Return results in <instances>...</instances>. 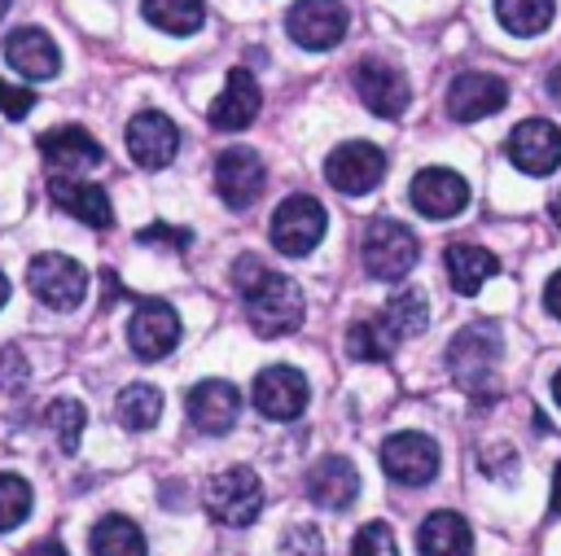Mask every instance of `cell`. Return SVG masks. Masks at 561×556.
Returning <instances> with one entry per match:
<instances>
[{
    "label": "cell",
    "instance_id": "obj_36",
    "mask_svg": "<svg viewBox=\"0 0 561 556\" xmlns=\"http://www.w3.org/2000/svg\"><path fill=\"white\" fill-rule=\"evenodd\" d=\"M0 109H4V118H26L35 109V92L0 79Z\"/></svg>",
    "mask_w": 561,
    "mask_h": 556
},
{
    "label": "cell",
    "instance_id": "obj_3",
    "mask_svg": "<svg viewBox=\"0 0 561 556\" xmlns=\"http://www.w3.org/2000/svg\"><path fill=\"white\" fill-rule=\"evenodd\" d=\"M359 254H364V271H368L373 280H403V276L416 267L421 245H416L412 228H403L399 219H373V223L364 228Z\"/></svg>",
    "mask_w": 561,
    "mask_h": 556
},
{
    "label": "cell",
    "instance_id": "obj_45",
    "mask_svg": "<svg viewBox=\"0 0 561 556\" xmlns=\"http://www.w3.org/2000/svg\"><path fill=\"white\" fill-rule=\"evenodd\" d=\"M552 398H557V407H561V372L552 377Z\"/></svg>",
    "mask_w": 561,
    "mask_h": 556
},
{
    "label": "cell",
    "instance_id": "obj_34",
    "mask_svg": "<svg viewBox=\"0 0 561 556\" xmlns=\"http://www.w3.org/2000/svg\"><path fill=\"white\" fill-rule=\"evenodd\" d=\"M351 556H399V543H394V530L386 521H368L359 525L355 543H351Z\"/></svg>",
    "mask_w": 561,
    "mask_h": 556
},
{
    "label": "cell",
    "instance_id": "obj_22",
    "mask_svg": "<svg viewBox=\"0 0 561 556\" xmlns=\"http://www.w3.org/2000/svg\"><path fill=\"white\" fill-rule=\"evenodd\" d=\"M355 495H359V473L346 455H324L307 468V499L311 503H320L329 512H342V508L355 503Z\"/></svg>",
    "mask_w": 561,
    "mask_h": 556
},
{
    "label": "cell",
    "instance_id": "obj_13",
    "mask_svg": "<svg viewBox=\"0 0 561 556\" xmlns=\"http://www.w3.org/2000/svg\"><path fill=\"white\" fill-rule=\"evenodd\" d=\"M127 341H131V350H136L140 359H162V355H171L175 341H180V315H175V306L162 302V298H145V302L136 306L131 324H127Z\"/></svg>",
    "mask_w": 561,
    "mask_h": 556
},
{
    "label": "cell",
    "instance_id": "obj_6",
    "mask_svg": "<svg viewBox=\"0 0 561 556\" xmlns=\"http://www.w3.org/2000/svg\"><path fill=\"white\" fill-rule=\"evenodd\" d=\"M26 285L53 311H75L88 298V271L66 254H35L26 267Z\"/></svg>",
    "mask_w": 561,
    "mask_h": 556
},
{
    "label": "cell",
    "instance_id": "obj_28",
    "mask_svg": "<svg viewBox=\"0 0 561 556\" xmlns=\"http://www.w3.org/2000/svg\"><path fill=\"white\" fill-rule=\"evenodd\" d=\"M114 416H118V425L131 429V433L153 429L158 416H162V390H158V385H145V381L127 385V390L118 394V403H114Z\"/></svg>",
    "mask_w": 561,
    "mask_h": 556
},
{
    "label": "cell",
    "instance_id": "obj_20",
    "mask_svg": "<svg viewBox=\"0 0 561 556\" xmlns=\"http://www.w3.org/2000/svg\"><path fill=\"white\" fill-rule=\"evenodd\" d=\"M48 201L57 210H66L70 219L88 223V228H110L114 223V206H110L105 188L88 184V179H75V175H53L48 179Z\"/></svg>",
    "mask_w": 561,
    "mask_h": 556
},
{
    "label": "cell",
    "instance_id": "obj_14",
    "mask_svg": "<svg viewBox=\"0 0 561 556\" xmlns=\"http://www.w3.org/2000/svg\"><path fill=\"white\" fill-rule=\"evenodd\" d=\"M259 105H263L259 79H254L245 66H237V70H228L224 92L210 101L206 118H210V127H215V131H245V127L259 118Z\"/></svg>",
    "mask_w": 561,
    "mask_h": 556
},
{
    "label": "cell",
    "instance_id": "obj_5",
    "mask_svg": "<svg viewBox=\"0 0 561 556\" xmlns=\"http://www.w3.org/2000/svg\"><path fill=\"white\" fill-rule=\"evenodd\" d=\"M324 228H329L324 206L316 197H307V193H294L272 215V245L280 254H289V258H302V254H311L320 245Z\"/></svg>",
    "mask_w": 561,
    "mask_h": 556
},
{
    "label": "cell",
    "instance_id": "obj_31",
    "mask_svg": "<svg viewBox=\"0 0 561 556\" xmlns=\"http://www.w3.org/2000/svg\"><path fill=\"white\" fill-rule=\"evenodd\" d=\"M552 0H495V13H500V22L513 31V35H522V39H530V35H539V31H548V22H552Z\"/></svg>",
    "mask_w": 561,
    "mask_h": 556
},
{
    "label": "cell",
    "instance_id": "obj_40",
    "mask_svg": "<svg viewBox=\"0 0 561 556\" xmlns=\"http://www.w3.org/2000/svg\"><path fill=\"white\" fill-rule=\"evenodd\" d=\"M22 556H66V547H61L57 538H39V543H31Z\"/></svg>",
    "mask_w": 561,
    "mask_h": 556
},
{
    "label": "cell",
    "instance_id": "obj_43",
    "mask_svg": "<svg viewBox=\"0 0 561 556\" xmlns=\"http://www.w3.org/2000/svg\"><path fill=\"white\" fill-rule=\"evenodd\" d=\"M552 219L561 223V188H557V197H552Z\"/></svg>",
    "mask_w": 561,
    "mask_h": 556
},
{
    "label": "cell",
    "instance_id": "obj_18",
    "mask_svg": "<svg viewBox=\"0 0 561 556\" xmlns=\"http://www.w3.org/2000/svg\"><path fill=\"white\" fill-rule=\"evenodd\" d=\"M254 407L267 420H294L307 407V377L289 363H272L254 377Z\"/></svg>",
    "mask_w": 561,
    "mask_h": 556
},
{
    "label": "cell",
    "instance_id": "obj_33",
    "mask_svg": "<svg viewBox=\"0 0 561 556\" xmlns=\"http://www.w3.org/2000/svg\"><path fill=\"white\" fill-rule=\"evenodd\" d=\"M31 512V482L18 473H0V530L22 525Z\"/></svg>",
    "mask_w": 561,
    "mask_h": 556
},
{
    "label": "cell",
    "instance_id": "obj_21",
    "mask_svg": "<svg viewBox=\"0 0 561 556\" xmlns=\"http://www.w3.org/2000/svg\"><path fill=\"white\" fill-rule=\"evenodd\" d=\"M39 153L53 166V175H79V171L101 166V158H105L96 136H88L83 127H53V131H44L39 136Z\"/></svg>",
    "mask_w": 561,
    "mask_h": 556
},
{
    "label": "cell",
    "instance_id": "obj_9",
    "mask_svg": "<svg viewBox=\"0 0 561 556\" xmlns=\"http://www.w3.org/2000/svg\"><path fill=\"white\" fill-rule=\"evenodd\" d=\"M285 31L298 48L324 53L346 35V9L342 0H298L285 18Z\"/></svg>",
    "mask_w": 561,
    "mask_h": 556
},
{
    "label": "cell",
    "instance_id": "obj_25",
    "mask_svg": "<svg viewBox=\"0 0 561 556\" xmlns=\"http://www.w3.org/2000/svg\"><path fill=\"white\" fill-rule=\"evenodd\" d=\"M495 271H500V258L491 250L469 245V241L447 245V280H451L456 293H478Z\"/></svg>",
    "mask_w": 561,
    "mask_h": 556
},
{
    "label": "cell",
    "instance_id": "obj_37",
    "mask_svg": "<svg viewBox=\"0 0 561 556\" xmlns=\"http://www.w3.org/2000/svg\"><path fill=\"white\" fill-rule=\"evenodd\" d=\"M26 385V359H22V350H0V390H22Z\"/></svg>",
    "mask_w": 561,
    "mask_h": 556
},
{
    "label": "cell",
    "instance_id": "obj_27",
    "mask_svg": "<svg viewBox=\"0 0 561 556\" xmlns=\"http://www.w3.org/2000/svg\"><path fill=\"white\" fill-rule=\"evenodd\" d=\"M145 534L136 530V521L110 512L92 525V556H145Z\"/></svg>",
    "mask_w": 561,
    "mask_h": 556
},
{
    "label": "cell",
    "instance_id": "obj_1",
    "mask_svg": "<svg viewBox=\"0 0 561 556\" xmlns=\"http://www.w3.org/2000/svg\"><path fill=\"white\" fill-rule=\"evenodd\" d=\"M232 285H237V293H241V302H245V315H250L254 333L280 337V333H294V328L302 324V311H307V306H302V289H298L289 276L263 267L254 254L237 258Z\"/></svg>",
    "mask_w": 561,
    "mask_h": 556
},
{
    "label": "cell",
    "instance_id": "obj_12",
    "mask_svg": "<svg viewBox=\"0 0 561 556\" xmlns=\"http://www.w3.org/2000/svg\"><path fill=\"white\" fill-rule=\"evenodd\" d=\"M263 179H267L263 158H259L254 149H245V144L224 149V153L215 158V188H219V197H224L232 210L254 206L259 193H263Z\"/></svg>",
    "mask_w": 561,
    "mask_h": 556
},
{
    "label": "cell",
    "instance_id": "obj_4",
    "mask_svg": "<svg viewBox=\"0 0 561 556\" xmlns=\"http://www.w3.org/2000/svg\"><path fill=\"white\" fill-rule=\"evenodd\" d=\"M206 508L219 525H250L263 512V482L254 468L237 464L206 482Z\"/></svg>",
    "mask_w": 561,
    "mask_h": 556
},
{
    "label": "cell",
    "instance_id": "obj_39",
    "mask_svg": "<svg viewBox=\"0 0 561 556\" xmlns=\"http://www.w3.org/2000/svg\"><path fill=\"white\" fill-rule=\"evenodd\" d=\"M543 306H548V311L561 320V271H552V280L543 285Z\"/></svg>",
    "mask_w": 561,
    "mask_h": 556
},
{
    "label": "cell",
    "instance_id": "obj_24",
    "mask_svg": "<svg viewBox=\"0 0 561 556\" xmlns=\"http://www.w3.org/2000/svg\"><path fill=\"white\" fill-rule=\"evenodd\" d=\"M421 556H469L473 552V530L460 512H430L416 530Z\"/></svg>",
    "mask_w": 561,
    "mask_h": 556
},
{
    "label": "cell",
    "instance_id": "obj_8",
    "mask_svg": "<svg viewBox=\"0 0 561 556\" xmlns=\"http://www.w3.org/2000/svg\"><path fill=\"white\" fill-rule=\"evenodd\" d=\"M381 468L390 482H403V486H425L438 477V442L425 438V433H390L381 442Z\"/></svg>",
    "mask_w": 561,
    "mask_h": 556
},
{
    "label": "cell",
    "instance_id": "obj_29",
    "mask_svg": "<svg viewBox=\"0 0 561 556\" xmlns=\"http://www.w3.org/2000/svg\"><path fill=\"white\" fill-rule=\"evenodd\" d=\"M140 13L167 35H193L206 18L202 0H140Z\"/></svg>",
    "mask_w": 561,
    "mask_h": 556
},
{
    "label": "cell",
    "instance_id": "obj_10",
    "mask_svg": "<svg viewBox=\"0 0 561 556\" xmlns=\"http://www.w3.org/2000/svg\"><path fill=\"white\" fill-rule=\"evenodd\" d=\"M508 158L526 175H552L561 166V127L548 118H526L508 131Z\"/></svg>",
    "mask_w": 561,
    "mask_h": 556
},
{
    "label": "cell",
    "instance_id": "obj_30",
    "mask_svg": "<svg viewBox=\"0 0 561 556\" xmlns=\"http://www.w3.org/2000/svg\"><path fill=\"white\" fill-rule=\"evenodd\" d=\"M381 320L394 328V337H421L425 324H430V306H425V293L421 289H399L390 293V302L381 306Z\"/></svg>",
    "mask_w": 561,
    "mask_h": 556
},
{
    "label": "cell",
    "instance_id": "obj_7",
    "mask_svg": "<svg viewBox=\"0 0 561 556\" xmlns=\"http://www.w3.org/2000/svg\"><path fill=\"white\" fill-rule=\"evenodd\" d=\"M381 175H386V153H381L377 144H368V140H346V144H337V149L329 153V162H324V179H329L337 193H346V197L373 193V188L381 184Z\"/></svg>",
    "mask_w": 561,
    "mask_h": 556
},
{
    "label": "cell",
    "instance_id": "obj_17",
    "mask_svg": "<svg viewBox=\"0 0 561 556\" xmlns=\"http://www.w3.org/2000/svg\"><path fill=\"white\" fill-rule=\"evenodd\" d=\"M175 149H180V131H175V123H171L167 114L140 109V114L127 123V153H131L136 166L158 171V166H167V162L175 158Z\"/></svg>",
    "mask_w": 561,
    "mask_h": 556
},
{
    "label": "cell",
    "instance_id": "obj_2",
    "mask_svg": "<svg viewBox=\"0 0 561 556\" xmlns=\"http://www.w3.org/2000/svg\"><path fill=\"white\" fill-rule=\"evenodd\" d=\"M500 350H504V337L495 324H469L451 337L447 346V368L456 377L460 390L469 394H491L495 390V368H500Z\"/></svg>",
    "mask_w": 561,
    "mask_h": 556
},
{
    "label": "cell",
    "instance_id": "obj_35",
    "mask_svg": "<svg viewBox=\"0 0 561 556\" xmlns=\"http://www.w3.org/2000/svg\"><path fill=\"white\" fill-rule=\"evenodd\" d=\"M280 556H324V538L316 525H289L280 538Z\"/></svg>",
    "mask_w": 561,
    "mask_h": 556
},
{
    "label": "cell",
    "instance_id": "obj_41",
    "mask_svg": "<svg viewBox=\"0 0 561 556\" xmlns=\"http://www.w3.org/2000/svg\"><path fill=\"white\" fill-rule=\"evenodd\" d=\"M548 508L561 517V464H557V473H552V499H548Z\"/></svg>",
    "mask_w": 561,
    "mask_h": 556
},
{
    "label": "cell",
    "instance_id": "obj_15",
    "mask_svg": "<svg viewBox=\"0 0 561 556\" xmlns=\"http://www.w3.org/2000/svg\"><path fill=\"white\" fill-rule=\"evenodd\" d=\"M408 197L425 219H451L469 206V184L451 166H425V171H416Z\"/></svg>",
    "mask_w": 561,
    "mask_h": 556
},
{
    "label": "cell",
    "instance_id": "obj_26",
    "mask_svg": "<svg viewBox=\"0 0 561 556\" xmlns=\"http://www.w3.org/2000/svg\"><path fill=\"white\" fill-rule=\"evenodd\" d=\"M394 346H399V337H394V328L381 320V311L368 315V320H355L351 333H346V355L359 359V363H381V359L394 355Z\"/></svg>",
    "mask_w": 561,
    "mask_h": 556
},
{
    "label": "cell",
    "instance_id": "obj_19",
    "mask_svg": "<svg viewBox=\"0 0 561 556\" xmlns=\"http://www.w3.org/2000/svg\"><path fill=\"white\" fill-rule=\"evenodd\" d=\"M184 407H188L193 429H202V433H228V429L237 425L241 394H237L232 381L210 377V381H197V385L188 390V403H184Z\"/></svg>",
    "mask_w": 561,
    "mask_h": 556
},
{
    "label": "cell",
    "instance_id": "obj_23",
    "mask_svg": "<svg viewBox=\"0 0 561 556\" xmlns=\"http://www.w3.org/2000/svg\"><path fill=\"white\" fill-rule=\"evenodd\" d=\"M4 61H9L22 79H53L57 66H61V53H57V44H53L48 31L22 26V31H13V35L4 39Z\"/></svg>",
    "mask_w": 561,
    "mask_h": 556
},
{
    "label": "cell",
    "instance_id": "obj_42",
    "mask_svg": "<svg viewBox=\"0 0 561 556\" xmlns=\"http://www.w3.org/2000/svg\"><path fill=\"white\" fill-rule=\"evenodd\" d=\"M548 96L561 105V61H557V66H552V74H548Z\"/></svg>",
    "mask_w": 561,
    "mask_h": 556
},
{
    "label": "cell",
    "instance_id": "obj_44",
    "mask_svg": "<svg viewBox=\"0 0 561 556\" xmlns=\"http://www.w3.org/2000/svg\"><path fill=\"white\" fill-rule=\"evenodd\" d=\"M9 302V280H4V271H0V306Z\"/></svg>",
    "mask_w": 561,
    "mask_h": 556
},
{
    "label": "cell",
    "instance_id": "obj_32",
    "mask_svg": "<svg viewBox=\"0 0 561 556\" xmlns=\"http://www.w3.org/2000/svg\"><path fill=\"white\" fill-rule=\"evenodd\" d=\"M44 420H48V429L57 433V447H61L66 455H75V451H79V438H83V425H88L83 403H79V398H53L48 412H44Z\"/></svg>",
    "mask_w": 561,
    "mask_h": 556
},
{
    "label": "cell",
    "instance_id": "obj_11",
    "mask_svg": "<svg viewBox=\"0 0 561 556\" xmlns=\"http://www.w3.org/2000/svg\"><path fill=\"white\" fill-rule=\"evenodd\" d=\"M355 92H359V101H364L377 118H399V114L408 109V101H412L403 70H394V66L381 61V57H364V61L355 66Z\"/></svg>",
    "mask_w": 561,
    "mask_h": 556
},
{
    "label": "cell",
    "instance_id": "obj_46",
    "mask_svg": "<svg viewBox=\"0 0 561 556\" xmlns=\"http://www.w3.org/2000/svg\"><path fill=\"white\" fill-rule=\"evenodd\" d=\"M4 13H9V0H0V18H4Z\"/></svg>",
    "mask_w": 561,
    "mask_h": 556
},
{
    "label": "cell",
    "instance_id": "obj_38",
    "mask_svg": "<svg viewBox=\"0 0 561 556\" xmlns=\"http://www.w3.org/2000/svg\"><path fill=\"white\" fill-rule=\"evenodd\" d=\"M140 241H145V245L162 241V245H175V250H184L193 236H188V232H175V228H162V223H158V228H140Z\"/></svg>",
    "mask_w": 561,
    "mask_h": 556
},
{
    "label": "cell",
    "instance_id": "obj_16",
    "mask_svg": "<svg viewBox=\"0 0 561 556\" xmlns=\"http://www.w3.org/2000/svg\"><path fill=\"white\" fill-rule=\"evenodd\" d=\"M508 101V83L500 74H482V70H465L451 79L447 88V114L456 123H473V118H486L495 109H504Z\"/></svg>",
    "mask_w": 561,
    "mask_h": 556
}]
</instances>
